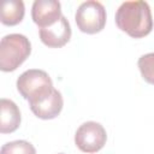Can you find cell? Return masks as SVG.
<instances>
[{
    "label": "cell",
    "instance_id": "cell-1",
    "mask_svg": "<svg viewBox=\"0 0 154 154\" xmlns=\"http://www.w3.org/2000/svg\"><path fill=\"white\" fill-rule=\"evenodd\" d=\"M117 26L134 38L147 36L153 29L150 7L146 1H125L116 12Z\"/></svg>",
    "mask_w": 154,
    "mask_h": 154
},
{
    "label": "cell",
    "instance_id": "cell-2",
    "mask_svg": "<svg viewBox=\"0 0 154 154\" xmlns=\"http://www.w3.org/2000/svg\"><path fill=\"white\" fill-rule=\"evenodd\" d=\"M31 53L29 38L22 34H8L0 42V69L4 72L14 71Z\"/></svg>",
    "mask_w": 154,
    "mask_h": 154
},
{
    "label": "cell",
    "instance_id": "cell-3",
    "mask_svg": "<svg viewBox=\"0 0 154 154\" xmlns=\"http://www.w3.org/2000/svg\"><path fill=\"white\" fill-rule=\"evenodd\" d=\"M17 90L30 102H34L42 96L51 93L54 87L49 75L38 69H30L24 71L17 79Z\"/></svg>",
    "mask_w": 154,
    "mask_h": 154
},
{
    "label": "cell",
    "instance_id": "cell-4",
    "mask_svg": "<svg viewBox=\"0 0 154 154\" xmlns=\"http://www.w3.org/2000/svg\"><path fill=\"white\" fill-rule=\"evenodd\" d=\"M106 10L100 1L88 0L82 2L75 13L78 29L85 34L100 32L106 24Z\"/></svg>",
    "mask_w": 154,
    "mask_h": 154
},
{
    "label": "cell",
    "instance_id": "cell-5",
    "mask_svg": "<svg viewBox=\"0 0 154 154\" xmlns=\"http://www.w3.org/2000/svg\"><path fill=\"white\" fill-rule=\"evenodd\" d=\"M107 141L105 128L96 122H85L77 129L75 134V143L83 153L99 152Z\"/></svg>",
    "mask_w": 154,
    "mask_h": 154
},
{
    "label": "cell",
    "instance_id": "cell-6",
    "mask_svg": "<svg viewBox=\"0 0 154 154\" xmlns=\"http://www.w3.org/2000/svg\"><path fill=\"white\" fill-rule=\"evenodd\" d=\"M61 16V5L57 0H35L32 4L31 18L40 29L55 24Z\"/></svg>",
    "mask_w": 154,
    "mask_h": 154
},
{
    "label": "cell",
    "instance_id": "cell-7",
    "mask_svg": "<svg viewBox=\"0 0 154 154\" xmlns=\"http://www.w3.org/2000/svg\"><path fill=\"white\" fill-rule=\"evenodd\" d=\"M63 105L61 93L55 88L41 99L29 103L31 112L40 119H53L58 117L63 109Z\"/></svg>",
    "mask_w": 154,
    "mask_h": 154
},
{
    "label": "cell",
    "instance_id": "cell-8",
    "mask_svg": "<svg viewBox=\"0 0 154 154\" xmlns=\"http://www.w3.org/2000/svg\"><path fill=\"white\" fill-rule=\"evenodd\" d=\"M38 34L43 45L51 48H60L70 41L71 26L69 20L64 16H61V18L55 24L40 29Z\"/></svg>",
    "mask_w": 154,
    "mask_h": 154
},
{
    "label": "cell",
    "instance_id": "cell-9",
    "mask_svg": "<svg viewBox=\"0 0 154 154\" xmlns=\"http://www.w3.org/2000/svg\"><path fill=\"white\" fill-rule=\"evenodd\" d=\"M1 118H0V132L11 134L16 131L20 125V111L18 106L8 99H1Z\"/></svg>",
    "mask_w": 154,
    "mask_h": 154
},
{
    "label": "cell",
    "instance_id": "cell-10",
    "mask_svg": "<svg viewBox=\"0 0 154 154\" xmlns=\"http://www.w3.org/2000/svg\"><path fill=\"white\" fill-rule=\"evenodd\" d=\"M25 13L24 2L22 0H5L1 4L0 19L5 25H17L23 20Z\"/></svg>",
    "mask_w": 154,
    "mask_h": 154
},
{
    "label": "cell",
    "instance_id": "cell-11",
    "mask_svg": "<svg viewBox=\"0 0 154 154\" xmlns=\"http://www.w3.org/2000/svg\"><path fill=\"white\" fill-rule=\"evenodd\" d=\"M0 154H36V149L30 142L17 140L5 143L1 147Z\"/></svg>",
    "mask_w": 154,
    "mask_h": 154
},
{
    "label": "cell",
    "instance_id": "cell-12",
    "mask_svg": "<svg viewBox=\"0 0 154 154\" xmlns=\"http://www.w3.org/2000/svg\"><path fill=\"white\" fill-rule=\"evenodd\" d=\"M137 65L143 79L147 83L154 85V52L140 57Z\"/></svg>",
    "mask_w": 154,
    "mask_h": 154
},
{
    "label": "cell",
    "instance_id": "cell-13",
    "mask_svg": "<svg viewBox=\"0 0 154 154\" xmlns=\"http://www.w3.org/2000/svg\"><path fill=\"white\" fill-rule=\"evenodd\" d=\"M59 154H64V153H59Z\"/></svg>",
    "mask_w": 154,
    "mask_h": 154
}]
</instances>
